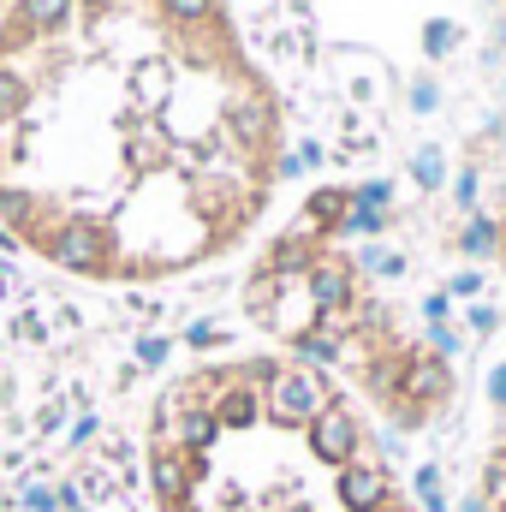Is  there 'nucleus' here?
I'll return each instance as SVG.
<instances>
[{
    "label": "nucleus",
    "instance_id": "f257e3e1",
    "mask_svg": "<svg viewBox=\"0 0 506 512\" xmlns=\"http://www.w3.org/2000/svg\"><path fill=\"white\" fill-rule=\"evenodd\" d=\"M286 173V108L227 0L0 12V227L60 274L155 286L233 256Z\"/></svg>",
    "mask_w": 506,
    "mask_h": 512
},
{
    "label": "nucleus",
    "instance_id": "f03ea898",
    "mask_svg": "<svg viewBox=\"0 0 506 512\" xmlns=\"http://www.w3.org/2000/svg\"><path fill=\"white\" fill-rule=\"evenodd\" d=\"M143 471L155 512H423L376 417L292 352L179 370L149 405Z\"/></svg>",
    "mask_w": 506,
    "mask_h": 512
},
{
    "label": "nucleus",
    "instance_id": "7ed1b4c3",
    "mask_svg": "<svg viewBox=\"0 0 506 512\" xmlns=\"http://www.w3.org/2000/svg\"><path fill=\"white\" fill-rule=\"evenodd\" d=\"M340 215L346 197L322 191L280 239L256 251L239 292L245 316L274 340V352L328 370L364 411H376L399 435H417L453 411L459 376L447 352L417 334L399 304L381 298L370 268L334 239Z\"/></svg>",
    "mask_w": 506,
    "mask_h": 512
},
{
    "label": "nucleus",
    "instance_id": "20e7f679",
    "mask_svg": "<svg viewBox=\"0 0 506 512\" xmlns=\"http://www.w3.org/2000/svg\"><path fill=\"white\" fill-rule=\"evenodd\" d=\"M471 512H506V429L477 465V489H471Z\"/></svg>",
    "mask_w": 506,
    "mask_h": 512
},
{
    "label": "nucleus",
    "instance_id": "39448f33",
    "mask_svg": "<svg viewBox=\"0 0 506 512\" xmlns=\"http://www.w3.org/2000/svg\"><path fill=\"white\" fill-rule=\"evenodd\" d=\"M6 6H12V0H0V12H6Z\"/></svg>",
    "mask_w": 506,
    "mask_h": 512
}]
</instances>
